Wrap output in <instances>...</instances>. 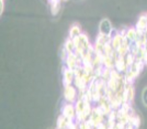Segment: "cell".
I'll use <instances>...</instances> for the list:
<instances>
[{
    "instance_id": "6da1fadb",
    "label": "cell",
    "mask_w": 147,
    "mask_h": 129,
    "mask_svg": "<svg viewBox=\"0 0 147 129\" xmlns=\"http://www.w3.org/2000/svg\"><path fill=\"white\" fill-rule=\"evenodd\" d=\"M143 102L145 105H147V88H145V91L143 92Z\"/></svg>"
}]
</instances>
